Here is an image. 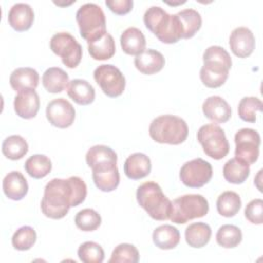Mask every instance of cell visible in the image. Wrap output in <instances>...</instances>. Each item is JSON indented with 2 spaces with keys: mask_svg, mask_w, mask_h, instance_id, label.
Wrapping results in <instances>:
<instances>
[{
  "mask_svg": "<svg viewBox=\"0 0 263 263\" xmlns=\"http://www.w3.org/2000/svg\"><path fill=\"white\" fill-rule=\"evenodd\" d=\"M204 116L215 123H224L231 117V108L229 104L219 96L206 98L202 104Z\"/></svg>",
  "mask_w": 263,
  "mask_h": 263,
  "instance_id": "obj_17",
  "label": "cell"
},
{
  "mask_svg": "<svg viewBox=\"0 0 263 263\" xmlns=\"http://www.w3.org/2000/svg\"><path fill=\"white\" fill-rule=\"evenodd\" d=\"M68 74L59 67H50L42 75V84L44 88L51 93L62 92L69 84Z\"/></svg>",
  "mask_w": 263,
  "mask_h": 263,
  "instance_id": "obj_27",
  "label": "cell"
},
{
  "mask_svg": "<svg viewBox=\"0 0 263 263\" xmlns=\"http://www.w3.org/2000/svg\"><path fill=\"white\" fill-rule=\"evenodd\" d=\"M217 211L226 218L235 216L241 208L240 196L234 191H224L217 198Z\"/></svg>",
  "mask_w": 263,
  "mask_h": 263,
  "instance_id": "obj_32",
  "label": "cell"
},
{
  "mask_svg": "<svg viewBox=\"0 0 263 263\" xmlns=\"http://www.w3.org/2000/svg\"><path fill=\"white\" fill-rule=\"evenodd\" d=\"M77 255L84 263H102L105 258L103 248L95 241H85L78 248Z\"/></svg>",
  "mask_w": 263,
  "mask_h": 263,
  "instance_id": "obj_38",
  "label": "cell"
},
{
  "mask_svg": "<svg viewBox=\"0 0 263 263\" xmlns=\"http://www.w3.org/2000/svg\"><path fill=\"white\" fill-rule=\"evenodd\" d=\"M85 160L92 171H106L117 166V154L106 145H96L89 148Z\"/></svg>",
  "mask_w": 263,
  "mask_h": 263,
  "instance_id": "obj_14",
  "label": "cell"
},
{
  "mask_svg": "<svg viewBox=\"0 0 263 263\" xmlns=\"http://www.w3.org/2000/svg\"><path fill=\"white\" fill-rule=\"evenodd\" d=\"M75 224L82 231H95L102 222L100 214L92 209H83L75 216Z\"/></svg>",
  "mask_w": 263,
  "mask_h": 263,
  "instance_id": "obj_39",
  "label": "cell"
},
{
  "mask_svg": "<svg viewBox=\"0 0 263 263\" xmlns=\"http://www.w3.org/2000/svg\"><path fill=\"white\" fill-rule=\"evenodd\" d=\"M149 135L157 143L179 145L187 139L188 125L179 116L171 114L160 115L151 121Z\"/></svg>",
  "mask_w": 263,
  "mask_h": 263,
  "instance_id": "obj_5",
  "label": "cell"
},
{
  "mask_svg": "<svg viewBox=\"0 0 263 263\" xmlns=\"http://www.w3.org/2000/svg\"><path fill=\"white\" fill-rule=\"evenodd\" d=\"M120 45L126 54L138 55L145 50L146 38L140 29L129 27L122 32L120 36Z\"/></svg>",
  "mask_w": 263,
  "mask_h": 263,
  "instance_id": "obj_24",
  "label": "cell"
},
{
  "mask_svg": "<svg viewBox=\"0 0 263 263\" xmlns=\"http://www.w3.org/2000/svg\"><path fill=\"white\" fill-rule=\"evenodd\" d=\"M213 176V168L209 161L194 158L185 162L180 170L182 183L190 188H200L208 184Z\"/></svg>",
  "mask_w": 263,
  "mask_h": 263,
  "instance_id": "obj_12",
  "label": "cell"
},
{
  "mask_svg": "<svg viewBox=\"0 0 263 263\" xmlns=\"http://www.w3.org/2000/svg\"><path fill=\"white\" fill-rule=\"evenodd\" d=\"M209 212V202L201 194H185L172 202L171 221L176 224H185L188 221L204 217Z\"/></svg>",
  "mask_w": 263,
  "mask_h": 263,
  "instance_id": "obj_7",
  "label": "cell"
},
{
  "mask_svg": "<svg viewBox=\"0 0 263 263\" xmlns=\"http://www.w3.org/2000/svg\"><path fill=\"white\" fill-rule=\"evenodd\" d=\"M86 194L87 187L81 178L77 176L68 179L53 178L45 185L41 211L47 218L62 219L70 208L82 203Z\"/></svg>",
  "mask_w": 263,
  "mask_h": 263,
  "instance_id": "obj_1",
  "label": "cell"
},
{
  "mask_svg": "<svg viewBox=\"0 0 263 263\" xmlns=\"http://www.w3.org/2000/svg\"><path fill=\"white\" fill-rule=\"evenodd\" d=\"M2 188L4 194L12 200L23 199L29 189L28 182L24 175L18 171H12L8 173L2 182Z\"/></svg>",
  "mask_w": 263,
  "mask_h": 263,
  "instance_id": "obj_19",
  "label": "cell"
},
{
  "mask_svg": "<svg viewBox=\"0 0 263 263\" xmlns=\"http://www.w3.org/2000/svg\"><path fill=\"white\" fill-rule=\"evenodd\" d=\"M140 259L138 249L132 243H120L113 250L109 263H137Z\"/></svg>",
  "mask_w": 263,
  "mask_h": 263,
  "instance_id": "obj_40",
  "label": "cell"
},
{
  "mask_svg": "<svg viewBox=\"0 0 263 263\" xmlns=\"http://www.w3.org/2000/svg\"><path fill=\"white\" fill-rule=\"evenodd\" d=\"M50 49L62 60V63L70 68H76L82 58V47L70 33H55L49 42Z\"/></svg>",
  "mask_w": 263,
  "mask_h": 263,
  "instance_id": "obj_9",
  "label": "cell"
},
{
  "mask_svg": "<svg viewBox=\"0 0 263 263\" xmlns=\"http://www.w3.org/2000/svg\"><path fill=\"white\" fill-rule=\"evenodd\" d=\"M183 31V39H189L200 29L202 18L200 13L192 8H186L176 13Z\"/></svg>",
  "mask_w": 263,
  "mask_h": 263,
  "instance_id": "obj_29",
  "label": "cell"
},
{
  "mask_svg": "<svg viewBox=\"0 0 263 263\" xmlns=\"http://www.w3.org/2000/svg\"><path fill=\"white\" fill-rule=\"evenodd\" d=\"M51 167V160L44 154H34L25 162L26 172L34 179L44 178L50 173Z\"/></svg>",
  "mask_w": 263,
  "mask_h": 263,
  "instance_id": "obj_33",
  "label": "cell"
},
{
  "mask_svg": "<svg viewBox=\"0 0 263 263\" xmlns=\"http://www.w3.org/2000/svg\"><path fill=\"white\" fill-rule=\"evenodd\" d=\"M197 140L203 152L213 159H222L229 152V143L224 130L214 123L200 126L197 132Z\"/></svg>",
  "mask_w": 263,
  "mask_h": 263,
  "instance_id": "obj_8",
  "label": "cell"
},
{
  "mask_svg": "<svg viewBox=\"0 0 263 263\" xmlns=\"http://www.w3.org/2000/svg\"><path fill=\"white\" fill-rule=\"evenodd\" d=\"M80 35L87 42L102 37L106 31V17L103 9L96 3H85L76 12Z\"/></svg>",
  "mask_w": 263,
  "mask_h": 263,
  "instance_id": "obj_6",
  "label": "cell"
},
{
  "mask_svg": "<svg viewBox=\"0 0 263 263\" xmlns=\"http://www.w3.org/2000/svg\"><path fill=\"white\" fill-rule=\"evenodd\" d=\"M39 74L30 67H21L12 71L9 77V83L12 89L15 91H22L24 89H35L38 86Z\"/></svg>",
  "mask_w": 263,
  "mask_h": 263,
  "instance_id": "obj_22",
  "label": "cell"
},
{
  "mask_svg": "<svg viewBox=\"0 0 263 263\" xmlns=\"http://www.w3.org/2000/svg\"><path fill=\"white\" fill-rule=\"evenodd\" d=\"M93 78L103 92L110 98L122 95L125 88V78L122 72L111 64H103L93 71Z\"/></svg>",
  "mask_w": 263,
  "mask_h": 263,
  "instance_id": "obj_10",
  "label": "cell"
},
{
  "mask_svg": "<svg viewBox=\"0 0 263 263\" xmlns=\"http://www.w3.org/2000/svg\"><path fill=\"white\" fill-rule=\"evenodd\" d=\"M212 229L209 224L203 222L192 223L185 230L186 242L191 248H202L211 239Z\"/></svg>",
  "mask_w": 263,
  "mask_h": 263,
  "instance_id": "obj_28",
  "label": "cell"
},
{
  "mask_svg": "<svg viewBox=\"0 0 263 263\" xmlns=\"http://www.w3.org/2000/svg\"><path fill=\"white\" fill-rule=\"evenodd\" d=\"M250 175V165L246 162L233 157L229 159L223 167V176L225 180L232 184L243 183Z\"/></svg>",
  "mask_w": 263,
  "mask_h": 263,
  "instance_id": "obj_30",
  "label": "cell"
},
{
  "mask_svg": "<svg viewBox=\"0 0 263 263\" xmlns=\"http://www.w3.org/2000/svg\"><path fill=\"white\" fill-rule=\"evenodd\" d=\"M1 149L3 155L8 159L18 160L27 154L29 146L27 141L22 136L11 135L3 141Z\"/></svg>",
  "mask_w": 263,
  "mask_h": 263,
  "instance_id": "obj_31",
  "label": "cell"
},
{
  "mask_svg": "<svg viewBox=\"0 0 263 263\" xmlns=\"http://www.w3.org/2000/svg\"><path fill=\"white\" fill-rule=\"evenodd\" d=\"M13 107L16 115L25 119L34 118L40 107L39 96L35 89L28 88L18 91L13 101Z\"/></svg>",
  "mask_w": 263,
  "mask_h": 263,
  "instance_id": "obj_16",
  "label": "cell"
},
{
  "mask_svg": "<svg viewBox=\"0 0 263 263\" xmlns=\"http://www.w3.org/2000/svg\"><path fill=\"white\" fill-rule=\"evenodd\" d=\"M137 201L141 208L154 220L164 221L170 219L172 201L164 195L161 187L152 181L141 184L136 193Z\"/></svg>",
  "mask_w": 263,
  "mask_h": 263,
  "instance_id": "obj_4",
  "label": "cell"
},
{
  "mask_svg": "<svg viewBox=\"0 0 263 263\" xmlns=\"http://www.w3.org/2000/svg\"><path fill=\"white\" fill-rule=\"evenodd\" d=\"M235 157L247 164H253L257 161L260 152L261 138L257 130L253 128H240L234 136Z\"/></svg>",
  "mask_w": 263,
  "mask_h": 263,
  "instance_id": "obj_11",
  "label": "cell"
},
{
  "mask_svg": "<svg viewBox=\"0 0 263 263\" xmlns=\"http://www.w3.org/2000/svg\"><path fill=\"white\" fill-rule=\"evenodd\" d=\"M45 113L49 123L59 128L71 126L75 119V109L73 105L64 98L50 101L46 106Z\"/></svg>",
  "mask_w": 263,
  "mask_h": 263,
  "instance_id": "obj_13",
  "label": "cell"
},
{
  "mask_svg": "<svg viewBox=\"0 0 263 263\" xmlns=\"http://www.w3.org/2000/svg\"><path fill=\"white\" fill-rule=\"evenodd\" d=\"M151 166V160L146 154L136 152L125 159L123 170L127 178L132 180H140L150 174Z\"/></svg>",
  "mask_w": 263,
  "mask_h": 263,
  "instance_id": "obj_21",
  "label": "cell"
},
{
  "mask_svg": "<svg viewBox=\"0 0 263 263\" xmlns=\"http://www.w3.org/2000/svg\"><path fill=\"white\" fill-rule=\"evenodd\" d=\"M136 68L145 75H152L159 72L164 64L165 60L161 52L155 49H145L135 58Z\"/></svg>",
  "mask_w": 263,
  "mask_h": 263,
  "instance_id": "obj_20",
  "label": "cell"
},
{
  "mask_svg": "<svg viewBox=\"0 0 263 263\" xmlns=\"http://www.w3.org/2000/svg\"><path fill=\"white\" fill-rule=\"evenodd\" d=\"M242 239L241 230L231 224L222 225L216 234L217 243L225 249H232L237 247Z\"/></svg>",
  "mask_w": 263,
  "mask_h": 263,
  "instance_id": "obj_35",
  "label": "cell"
},
{
  "mask_svg": "<svg viewBox=\"0 0 263 263\" xmlns=\"http://www.w3.org/2000/svg\"><path fill=\"white\" fill-rule=\"evenodd\" d=\"M262 101L257 97H245L240 100L237 112L241 120L254 123L257 119V113L262 111Z\"/></svg>",
  "mask_w": 263,
  "mask_h": 263,
  "instance_id": "obj_36",
  "label": "cell"
},
{
  "mask_svg": "<svg viewBox=\"0 0 263 263\" xmlns=\"http://www.w3.org/2000/svg\"><path fill=\"white\" fill-rule=\"evenodd\" d=\"M88 53L93 60L105 61L111 59L116 50L115 41L111 34L106 32L102 37L87 42Z\"/></svg>",
  "mask_w": 263,
  "mask_h": 263,
  "instance_id": "obj_26",
  "label": "cell"
},
{
  "mask_svg": "<svg viewBox=\"0 0 263 263\" xmlns=\"http://www.w3.org/2000/svg\"><path fill=\"white\" fill-rule=\"evenodd\" d=\"M231 51L238 58H248L255 49V37L247 27H237L232 30L229 36Z\"/></svg>",
  "mask_w": 263,
  "mask_h": 263,
  "instance_id": "obj_15",
  "label": "cell"
},
{
  "mask_svg": "<svg viewBox=\"0 0 263 263\" xmlns=\"http://www.w3.org/2000/svg\"><path fill=\"white\" fill-rule=\"evenodd\" d=\"M37 234L33 227L22 226L12 235V247L17 251H28L36 242Z\"/></svg>",
  "mask_w": 263,
  "mask_h": 263,
  "instance_id": "obj_37",
  "label": "cell"
},
{
  "mask_svg": "<svg viewBox=\"0 0 263 263\" xmlns=\"http://www.w3.org/2000/svg\"><path fill=\"white\" fill-rule=\"evenodd\" d=\"M202 60L203 66L199 72L201 82L210 88H217L223 85L232 66V61L227 50L222 46L212 45L204 50Z\"/></svg>",
  "mask_w": 263,
  "mask_h": 263,
  "instance_id": "obj_2",
  "label": "cell"
},
{
  "mask_svg": "<svg viewBox=\"0 0 263 263\" xmlns=\"http://www.w3.org/2000/svg\"><path fill=\"white\" fill-rule=\"evenodd\" d=\"M245 216L249 222L252 224L260 225L263 223V200L261 198H256L251 200L246 209Z\"/></svg>",
  "mask_w": 263,
  "mask_h": 263,
  "instance_id": "obj_41",
  "label": "cell"
},
{
  "mask_svg": "<svg viewBox=\"0 0 263 263\" xmlns=\"http://www.w3.org/2000/svg\"><path fill=\"white\" fill-rule=\"evenodd\" d=\"M144 24L161 42L172 44L183 37L177 14H168L160 6H151L144 13Z\"/></svg>",
  "mask_w": 263,
  "mask_h": 263,
  "instance_id": "obj_3",
  "label": "cell"
},
{
  "mask_svg": "<svg viewBox=\"0 0 263 263\" xmlns=\"http://www.w3.org/2000/svg\"><path fill=\"white\" fill-rule=\"evenodd\" d=\"M68 96L78 105L86 106L91 104L96 98L93 86L84 79H73L67 86Z\"/></svg>",
  "mask_w": 263,
  "mask_h": 263,
  "instance_id": "obj_23",
  "label": "cell"
},
{
  "mask_svg": "<svg viewBox=\"0 0 263 263\" xmlns=\"http://www.w3.org/2000/svg\"><path fill=\"white\" fill-rule=\"evenodd\" d=\"M179 230L170 224H164L156 227L152 234L154 245L161 250L175 249L180 242Z\"/></svg>",
  "mask_w": 263,
  "mask_h": 263,
  "instance_id": "obj_25",
  "label": "cell"
},
{
  "mask_svg": "<svg viewBox=\"0 0 263 263\" xmlns=\"http://www.w3.org/2000/svg\"><path fill=\"white\" fill-rule=\"evenodd\" d=\"M7 21L15 31H27L34 22L33 8L28 3H15L8 11Z\"/></svg>",
  "mask_w": 263,
  "mask_h": 263,
  "instance_id": "obj_18",
  "label": "cell"
},
{
  "mask_svg": "<svg viewBox=\"0 0 263 263\" xmlns=\"http://www.w3.org/2000/svg\"><path fill=\"white\" fill-rule=\"evenodd\" d=\"M105 4L109 9L118 15L128 13L133 9V0H106Z\"/></svg>",
  "mask_w": 263,
  "mask_h": 263,
  "instance_id": "obj_42",
  "label": "cell"
},
{
  "mask_svg": "<svg viewBox=\"0 0 263 263\" xmlns=\"http://www.w3.org/2000/svg\"><path fill=\"white\" fill-rule=\"evenodd\" d=\"M92 180L101 191L111 192L118 187L120 182L118 167L115 166L106 171H92Z\"/></svg>",
  "mask_w": 263,
  "mask_h": 263,
  "instance_id": "obj_34",
  "label": "cell"
}]
</instances>
